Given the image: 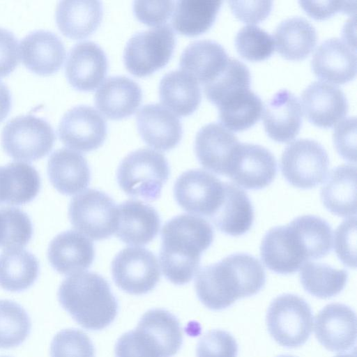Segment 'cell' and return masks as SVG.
Returning <instances> with one entry per match:
<instances>
[{"label":"cell","mask_w":357,"mask_h":357,"mask_svg":"<svg viewBox=\"0 0 357 357\" xmlns=\"http://www.w3.org/2000/svg\"><path fill=\"white\" fill-rule=\"evenodd\" d=\"M260 261L247 253H235L202 268L195 287L199 301L208 309L220 310L239 298L257 294L265 285Z\"/></svg>","instance_id":"6da1fadb"},{"label":"cell","mask_w":357,"mask_h":357,"mask_svg":"<svg viewBox=\"0 0 357 357\" xmlns=\"http://www.w3.org/2000/svg\"><path fill=\"white\" fill-rule=\"evenodd\" d=\"M160 263L165 278L172 283H188L197 272L201 255L213 241L211 225L199 216L182 214L164 225Z\"/></svg>","instance_id":"7a4b0ae2"},{"label":"cell","mask_w":357,"mask_h":357,"mask_svg":"<svg viewBox=\"0 0 357 357\" xmlns=\"http://www.w3.org/2000/svg\"><path fill=\"white\" fill-rule=\"evenodd\" d=\"M64 310L82 327L99 331L107 327L118 313V302L108 282L93 272H78L66 278L58 291Z\"/></svg>","instance_id":"3957f363"},{"label":"cell","mask_w":357,"mask_h":357,"mask_svg":"<svg viewBox=\"0 0 357 357\" xmlns=\"http://www.w3.org/2000/svg\"><path fill=\"white\" fill-rule=\"evenodd\" d=\"M183 344L178 319L169 311L146 312L137 327L123 333L115 344L116 357H172Z\"/></svg>","instance_id":"277c9868"},{"label":"cell","mask_w":357,"mask_h":357,"mask_svg":"<svg viewBox=\"0 0 357 357\" xmlns=\"http://www.w3.org/2000/svg\"><path fill=\"white\" fill-rule=\"evenodd\" d=\"M169 176L166 158L151 149H140L127 155L116 174L118 183L124 192L146 201L160 197Z\"/></svg>","instance_id":"5b68a950"},{"label":"cell","mask_w":357,"mask_h":357,"mask_svg":"<svg viewBox=\"0 0 357 357\" xmlns=\"http://www.w3.org/2000/svg\"><path fill=\"white\" fill-rule=\"evenodd\" d=\"M266 321L271 336L278 344L295 348L304 344L310 337L313 314L310 305L303 298L285 294L272 301Z\"/></svg>","instance_id":"8992f818"},{"label":"cell","mask_w":357,"mask_h":357,"mask_svg":"<svg viewBox=\"0 0 357 357\" xmlns=\"http://www.w3.org/2000/svg\"><path fill=\"white\" fill-rule=\"evenodd\" d=\"M175 33L163 24L135 33L127 42L123 61L133 75H149L165 66L175 47Z\"/></svg>","instance_id":"52a82bcc"},{"label":"cell","mask_w":357,"mask_h":357,"mask_svg":"<svg viewBox=\"0 0 357 357\" xmlns=\"http://www.w3.org/2000/svg\"><path fill=\"white\" fill-rule=\"evenodd\" d=\"M55 139L54 131L46 120L30 114L11 119L1 132L4 151L22 161H33L47 155Z\"/></svg>","instance_id":"ba28073f"},{"label":"cell","mask_w":357,"mask_h":357,"mask_svg":"<svg viewBox=\"0 0 357 357\" xmlns=\"http://www.w3.org/2000/svg\"><path fill=\"white\" fill-rule=\"evenodd\" d=\"M68 215L73 227L94 241L109 238L117 228L118 206L107 194L96 189L73 197Z\"/></svg>","instance_id":"9c48e42d"},{"label":"cell","mask_w":357,"mask_h":357,"mask_svg":"<svg viewBox=\"0 0 357 357\" xmlns=\"http://www.w3.org/2000/svg\"><path fill=\"white\" fill-rule=\"evenodd\" d=\"M329 158L324 146L310 139H298L288 144L280 159L281 172L291 185L310 189L326 179Z\"/></svg>","instance_id":"30bf717a"},{"label":"cell","mask_w":357,"mask_h":357,"mask_svg":"<svg viewBox=\"0 0 357 357\" xmlns=\"http://www.w3.org/2000/svg\"><path fill=\"white\" fill-rule=\"evenodd\" d=\"M112 275L118 287L134 295H142L157 285L160 271L156 257L141 247L121 250L112 262Z\"/></svg>","instance_id":"8fae6325"},{"label":"cell","mask_w":357,"mask_h":357,"mask_svg":"<svg viewBox=\"0 0 357 357\" xmlns=\"http://www.w3.org/2000/svg\"><path fill=\"white\" fill-rule=\"evenodd\" d=\"M224 193V183L200 169L183 172L174 186L175 199L181 208L209 218L221 205Z\"/></svg>","instance_id":"7c38bea8"},{"label":"cell","mask_w":357,"mask_h":357,"mask_svg":"<svg viewBox=\"0 0 357 357\" xmlns=\"http://www.w3.org/2000/svg\"><path fill=\"white\" fill-rule=\"evenodd\" d=\"M277 174V161L266 148L255 144L239 143L229 164L227 176L248 190L269 185Z\"/></svg>","instance_id":"4fadbf2b"},{"label":"cell","mask_w":357,"mask_h":357,"mask_svg":"<svg viewBox=\"0 0 357 357\" xmlns=\"http://www.w3.org/2000/svg\"><path fill=\"white\" fill-rule=\"evenodd\" d=\"M107 132L105 119L89 105H77L69 109L58 126V135L63 144L82 152L100 147L106 139Z\"/></svg>","instance_id":"5bb4252c"},{"label":"cell","mask_w":357,"mask_h":357,"mask_svg":"<svg viewBox=\"0 0 357 357\" xmlns=\"http://www.w3.org/2000/svg\"><path fill=\"white\" fill-rule=\"evenodd\" d=\"M260 256L269 270L282 275L296 273L308 261L298 237L289 224L273 227L265 234Z\"/></svg>","instance_id":"9a60e30c"},{"label":"cell","mask_w":357,"mask_h":357,"mask_svg":"<svg viewBox=\"0 0 357 357\" xmlns=\"http://www.w3.org/2000/svg\"><path fill=\"white\" fill-rule=\"evenodd\" d=\"M314 333L328 350L343 352L351 349L356 340V316L349 306L330 303L317 314Z\"/></svg>","instance_id":"2e32d148"},{"label":"cell","mask_w":357,"mask_h":357,"mask_svg":"<svg viewBox=\"0 0 357 357\" xmlns=\"http://www.w3.org/2000/svg\"><path fill=\"white\" fill-rule=\"evenodd\" d=\"M107 59L104 50L96 43L82 41L69 51L66 66L68 82L79 91H92L104 79Z\"/></svg>","instance_id":"e0dca14e"},{"label":"cell","mask_w":357,"mask_h":357,"mask_svg":"<svg viewBox=\"0 0 357 357\" xmlns=\"http://www.w3.org/2000/svg\"><path fill=\"white\" fill-rule=\"evenodd\" d=\"M305 114L316 126L328 128L347 113L349 105L344 92L338 86L323 81L308 85L301 94Z\"/></svg>","instance_id":"ac0fdd59"},{"label":"cell","mask_w":357,"mask_h":357,"mask_svg":"<svg viewBox=\"0 0 357 357\" xmlns=\"http://www.w3.org/2000/svg\"><path fill=\"white\" fill-rule=\"evenodd\" d=\"M311 67L314 75L323 80L336 84L348 82L356 74V49L344 40L328 38L317 47Z\"/></svg>","instance_id":"d6986e66"},{"label":"cell","mask_w":357,"mask_h":357,"mask_svg":"<svg viewBox=\"0 0 357 357\" xmlns=\"http://www.w3.org/2000/svg\"><path fill=\"white\" fill-rule=\"evenodd\" d=\"M236 136L220 123H211L197 132L195 151L205 169L226 176L231 156L239 144Z\"/></svg>","instance_id":"ffe728a7"},{"label":"cell","mask_w":357,"mask_h":357,"mask_svg":"<svg viewBox=\"0 0 357 357\" xmlns=\"http://www.w3.org/2000/svg\"><path fill=\"white\" fill-rule=\"evenodd\" d=\"M137 129L143 140L160 151L174 148L182 137V126L177 116L158 103L144 105L136 116Z\"/></svg>","instance_id":"44dd1931"},{"label":"cell","mask_w":357,"mask_h":357,"mask_svg":"<svg viewBox=\"0 0 357 357\" xmlns=\"http://www.w3.org/2000/svg\"><path fill=\"white\" fill-rule=\"evenodd\" d=\"M20 52L24 66L40 75L58 71L66 57L61 39L47 30H36L25 36L20 42Z\"/></svg>","instance_id":"7402d4cb"},{"label":"cell","mask_w":357,"mask_h":357,"mask_svg":"<svg viewBox=\"0 0 357 357\" xmlns=\"http://www.w3.org/2000/svg\"><path fill=\"white\" fill-rule=\"evenodd\" d=\"M303 111L296 96L288 90L277 92L266 104L263 123L266 132L273 140L287 142L299 132Z\"/></svg>","instance_id":"603a6c76"},{"label":"cell","mask_w":357,"mask_h":357,"mask_svg":"<svg viewBox=\"0 0 357 357\" xmlns=\"http://www.w3.org/2000/svg\"><path fill=\"white\" fill-rule=\"evenodd\" d=\"M116 236L132 245H144L158 235L160 219L151 206L137 200H127L118 206Z\"/></svg>","instance_id":"cb8c5ba5"},{"label":"cell","mask_w":357,"mask_h":357,"mask_svg":"<svg viewBox=\"0 0 357 357\" xmlns=\"http://www.w3.org/2000/svg\"><path fill=\"white\" fill-rule=\"evenodd\" d=\"M48 260L58 273L73 274L87 269L93 263V243L82 234L68 230L55 236L47 250Z\"/></svg>","instance_id":"d4e9b609"},{"label":"cell","mask_w":357,"mask_h":357,"mask_svg":"<svg viewBox=\"0 0 357 357\" xmlns=\"http://www.w3.org/2000/svg\"><path fill=\"white\" fill-rule=\"evenodd\" d=\"M142 89L132 79L122 75L111 76L97 89L96 107L108 118L120 119L132 114L140 105Z\"/></svg>","instance_id":"484cf974"},{"label":"cell","mask_w":357,"mask_h":357,"mask_svg":"<svg viewBox=\"0 0 357 357\" xmlns=\"http://www.w3.org/2000/svg\"><path fill=\"white\" fill-rule=\"evenodd\" d=\"M229 56L225 48L212 40L190 43L180 58V68L204 86L215 79L225 69Z\"/></svg>","instance_id":"4316f807"},{"label":"cell","mask_w":357,"mask_h":357,"mask_svg":"<svg viewBox=\"0 0 357 357\" xmlns=\"http://www.w3.org/2000/svg\"><path fill=\"white\" fill-rule=\"evenodd\" d=\"M47 175L54 188L66 195L84 190L91 179L90 169L84 157L66 148L57 149L50 155Z\"/></svg>","instance_id":"83f0119b"},{"label":"cell","mask_w":357,"mask_h":357,"mask_svg":"<svg viewBox=\"0 0 357 357\" xmlns=\"http://www.w3.org/2000/svg\"><path fill=\"white\" fill-rule=\"evenodd\" d=\"M221 205L210 219L222 233L239 236L248 232L254 222V208L247 193L236 185L224 183Z\"/></svg>","instance_id":"f1b7e54d"},{"label":"cell","mask_w":357,"mask_h":357,"mask_svg":"<svg viewBox=\"0 0 357 357\" xmlns=\"http://www.w3.org/2000/svg\"><path fill=\"white\" fill-rule=\"evenodd\" d=\"M325 208L340 217L356 213V167L344 164L333 169L321 190Z\"/></svg>","instance_id":"f546056e"},{"label":"cell","mask_w":357,"mask_h":357,"mask_svg":"<svg viewBox=\"0 0 357 357\" xmlns=\"http://www.w3.org/2000/svg\"><path fill=\"white\" fill-rule=\"evenodd\" d=\"M102 12L100 1H61L56 6L55 17L59 30L65 36L80 39L98 28Z\"/></svg>","instance_id":"4dcf8cb0"},{"label":"cell","mask_w":357,"mask_h":357,"mask_svg":"<svg viewBox=\"0 0 357 357\" xmlns=\"http://www.w3.org/2000/svg\"><path fill=\"white\" fill-rule=\"evenodd\" d=\"M159 96L163 106L179 116L193 113L202 98L198 82L181 70H172L162 77Z\"/></svg>","instance_id":"1f68e13d"},{"label":"cell","mask_w":357,"mask_h":357,"mask_svg":"<svg viewBox=\"0 0 357 357\" xmlns=\"http://www.w3.org/2000/svg\"><path fill=\"white\" fill-rule=\"evenodd\" d=\"M273 34L277 51L289 60H301L307 57L317 41L314 26L300 16L282 20L276 26Z\"/></svg>","instance_id":"d6a6232c"},{"label":"cell","mask_w":357,"mask_h":357,"mask_svg":"<svg viewBox=\"0 0 357 357\" xmlns=\"http://www.w3.org/2000/svg\"><path fill=\"white\" fill-rule=\"evenodd\" d=\"M38 273V261L27 250L8 249L0 255V287L6 291L20 292L29 289Z\"/></svg>","instance_id":"836d02e7"},{"label":"cell","mask_w":357,"mask_h":357,"mask_svg":"<svg viewBox=\"0 0 357 357\" xmlns=\"http://www.w3.org/2000/svg\"><path fill=\"white\" fill-rule=\"evenodd\" d=\"M222 3L220 0H180L175 2L174 28L187 36L206 31L213 24Z\"/></svg>","instance_id":"e575fe53"},{"label":"cell","mask_w":357,"mask_h":357,"mask_svg":"<svg viewBox=\"0 0 357 357\" xmlns=\"http://www.w3.org/2000/svg\"><path fill=\"white\" fill-rule=\"evenodd\" d=\"M217 107L221 125L228 130L238 132L248 129L259 121L263 103L259 96L249 89Z\"/></svg>","instance_id":"d590c367"},{"label":"cell","mask_w":357,"mask_h":357,"mask_svg":"<svg viewBox=\"0 0 357 357\" xmlns=\"http://www.w3.org/2000/svg\"><path fill=\"white\" fill-rule=\"evenodd\" d=\"M347 279L346 270L314 261L304 263L300 272L303 289L319 298H328L340 294L344 288Z\"/></svg>","instance_id":"8d00e7d4"},{"label":"cell","mask_w":357,"mask_h":357,"mask_svg":"<svg viewBox=\"0 0 357 357\" xmlns=\"http://www.w3.org/2000/svg\"><path fill=\"white\" fill-rule=\"evenodd\" d=\"M289 224L298 236L307 260L322 258L331 251L333 230L323 218L305 215L294 218Z\"/></svg>","instance_id":"74e56055"},{"label":"cell","mask_w":357,"mask_h":357,"mask_svg":"<svg viewBox=\"0 0 357 357\" xmlns=\"http://www.w3.org/2000/svg\"><path fill=\"white\" fill-rule=\"evenodd\" d=\"M251 75L248 68L229 57L225 69L211 83L204 86L206 98L217 107L234 96L249 89Z\"/></svg>","instance_id":"f35d334b"},{"label":"cell","mask_w":357,"mask_h":357,"mask_svg":"<svg viewBox=\"0 0 357 357\" xmlns=\"http://www.w3.org/2000/svg\"><path fill=\"white\" fill-rule=\"evenodd\" d=\"M31 328L30 317L20 304L0 300V349L20 345L29 336Z\"/></svg>","instance_id":"ab89813d"},{"label":"cell","mask_w":357,"mask_h":357,"mask_svg":"<svg viewBox=\"0 0 357 357\" xmlns=\"http://www.w3.org/2000/svg\"><path fill=\"white\" fill-rule=\"evenodd\" d=\"M235 47L238 54L250 61H262L274 52L273 37L256 25L243 26L235 37Z\"/></svg>","instance_id":"60d3db41"},{"label":"cell","mask_w":357,"mask_h":357,"mask_svg":"<svg viewBox=\"0 0 357 357\" xmlns=\"http://www.w3.org/2000/svg\"><path fill=\"white\" fill-rule=\"evenodd\" d=\"M11 176L10 204L20 205L32 201L39 192L40 178L37 170L24 162L8 164Z\"/></svg>","instance_id":"b9f144b4"},{"label":"cell","mask_w":357,"mask_h":357,"mask_svg":"<svg viewBox=\"0 0 357 357\" xmlns=\"http://www.w3.org/2000/svg\"><path fill=\"white\" fill-rule=\"evenodd\" d=\"M51 357H95V348L83 331L67 328L56 333L50 346Z\"/></svg>","instance_id":"7bdbcfd3"},{"label":"cell","mask_w":357,"mask_h":357,"mask_svg":"<svg viewBox=\"0 0 357 357\" xmlns=\"http://www.w3.org/2000/svg\"><path fill=\"white\" fill-rule=\"evenodd\" d=\"M238 344L235 338L222 330H211L199 340L197 357H237Z\"/></svg>","instance_id":"ee69618b"},{"label":"cell","mask_w":357,"mask_h":357,"mask_svg":"<svg viewBox=\"0 0 357 357\" xmlns=\"http://www.w3.org/2000/svg\"><path fill=\"white\" fill-rule=\"evenodd\" d=\"M334 248L336 255L345 266L355 268L356 218L344 220L335 231Z\"/></svg>","instance_id":"f6af8a7d"},{"label":"cell","mask_w":357,"mask_h":357,"mask_svg":"<svg viewBox=\"0 0 357 357\" xmlns=\"http://www.w3.org/2000/svg\"><path fill=\"white\" fill-rule=\"evenodd\" d=\"M335 147L344 160L356 162V119L349 116L335 126L333 135Z\"/></svg>","instance_id":"bcb514c9"},{"label":"cell","mask_w":357,"mask_h":357,"mask_svg":"<svg viewBox=\"0 0 357 357\" xmlns=\"http://www.w3.org/2000/svg\"><path fill=\"white\" fill-rule=\"evenodd\" d=\"M174 1H135L133 10L137 18L148 25H161L171 15Z\"/></svg>","instance_id":"7dc6e473"},{"label":"cell","mask_w":357,"mask_h":357,"mask_svg":"<svg viewBox=\"0 0 357 357\" xmlns=\"http://www.w3.org/2000/svg\"><path fill=\"white\" fill-rule=\"evenodd\" d=\"M232 13L246 23H257L264 20L272 9L271 1H229Z\"/></svg>","instance_id":"c3c4849f"},{"label":"cell","mask_w":357,"mask_h":357,"mask_svg":"<svg viewBox=\"0 0 357 357\" xmlns=\"http://www.w3.org/2000/svg\"><path fill=\"white\" fill-rule=\"evenodd\" d=\"M20 49L15 36L0 27V77L12 73L20 63Z\"/></svg>","instance_id":"681fc988"},{"label":"cell","mask_w":357,"mask_h":357,"mask_svg":"<svg viewBox=\"0 0 357 357\" xmlns=\"http://www.w3.org/2000/svg\"><path fill=\"white\" fill-rule=\"evenodd\" d=\"M351 1H300L301 7L312 17L316 20H324L335 13L343 11L351 13L355 10V5Z\"/></svg>","instance_id":"f907efd6"},{"label":"cell","mask_w":357,"mask_h":357,"mask_svg":"<svg viewBox=\"0 0 357 357\" xmlns=\"http://www.w3.org/2000/svg\"><path fill=\"white\" fill-rule=\"evenodd\" d=\"M20 232V225L15 207L0 208V248L15 247Z\"/></svg>","instance_id":"816d5d0a"},{"label":"cell","mask_w":357,"mask_h":357,"mask_svg":"<svg viewBox=\"0 0 357 357\" xmlns=\"http://www.w3.org/2000/svg\"><path fill=\"white\" fill-rule=\"evenodd\" d=\"M11 107V95L8 86L0 80V122L8 116Z\"/></svg>","instance_id":"f5cc1de1"},{"label":"cell","mask_w":357,"mask_h":357,"mask_svg":"<svg viewBox=\"0 0 357 357\" xmlns=\"http://www.w3.org/2000/svg\"><path fill=\"white\" fill-rule=\"evenodd\" d=\"M335 357H356V352L354 351V352L349 353V354H340Z\"/></svg>","instance_id":"db71d44e"},{"label":"cell","mask_w":357,"mask_h":357,"mask_svg":"<svg viewBox=\"0 0 357 357\" xmlns=\"http://www.w3.org/2000/svg\"><path fill=\"white\" fill-rule=\"evenodd\" d=\"M278 357H295V356H290V355H281V356H279Z\"/></svg>","instance_id":"11a10c76"},{"label":"cell","mask_w":357,"mask_h":357,"mask_svg":"<svg viewBox=\"0 0 357 357\" xmlns=\"http://www.w3.org/2000/svg\"><path fill=\"white\" fill-rule=\"evenodd\" d=\"M0 172H1V166H0ZM3 204L2 203V200H1V192H0V204Z\"/></svg>","instance_id":"9f6ffc18"},{"label":"cell","mask_w":357,"mask_h":357,"mask_svg":"<svg viewBox=\"0 0 357 357\" xmlns=\"http://www.w3.org/2000/svg\"><path fill=\"white\" fill-rule=\"evenodd\" d=\"M0 357H8V356H0Z\"/></svg>","instance_id":"6f0895ef"}]
</instances>
